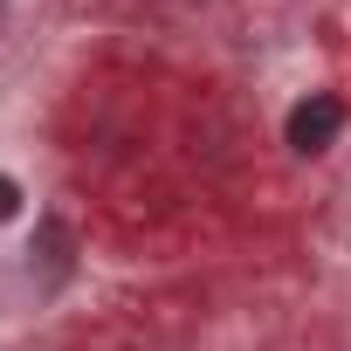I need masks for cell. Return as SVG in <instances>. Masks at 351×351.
Instances as JSON below:
<instances>
[{
    "mask_svg": "<svg viewBox=\"0 0 351 351\" xmlns=\"http://www.w3.org/2000/svg\"><path fill=\"white\" fill-rule=\"evenodd\" d=\"M337 131H344V104H337L330 90H317V97H303V104L289 110V145H296V152H324Z\"/></svg>",
    "mask_w": 351,
    "mask_h": 351,
    "instance_id": "obj_1",
    "label": "cell"
},
{
    "mask_svg": "<svg viewBox=\"0 0 351 351\" xmlns=\"http://www.w3.org/2000/svg\"><path fill=\"white\" fill-rule=\"evenodd\" d=\"M14 214H21V186L0 172V221H14Z\"/></svg>",
    "mask_w": 351,
    "mask_h": 351,
    "instance_id": "obj_2",
    "label": "cell"
}]
</instances>
